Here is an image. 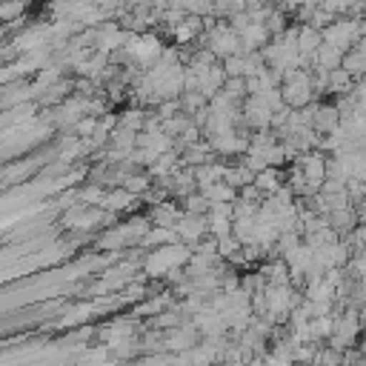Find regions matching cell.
I'll return each instance as SVG.
<instances>
[{"mask_svg":"<svg viewBox=\"0 0 366 366\" xmlns=\"http://www.w3.org/2000/svg\"><path fill=\"white\" fill-rule=\"evenodd\" d=\"M366 34V23L360 17H343V20H332L326 29H323V43L340 49L343 54L352 51V46Z\"/></svg>","mask_w":366,"mask_h":366,"instance_id":"6da1fadb","label":"cell"},{"mask_svg":"<svg viewBox=\"0 0 366 366\" xmlns=\"http://www.w3.org/2000/svg\"><path fill=\"white\" fill-rule=\"evenodd\" d=\"M312 97V83L306 71H292L289 74V86H286V100L292 106H303Z\"/></svg>","mask_w":366,"mask_h":366,"instance_id":"7a4b0ae2","label":"cell"},{"mask_svg":"<svg viewBox=\"0 0 366 366\" xmlns=\"http://www.w3.org/2000/svg\"><path fill=\"white\" fill-rule=\"evenodd\" d=\"M320 43H323V31L320 29H315V26H300L297 29V51H300V57H309V54L315 57Z\"/></svg>","mask_w":366,"mask_h":366,"instance_id":"3957f363","label":"cell"},{"mask_svg":"<svg viewBox=\"0 0 366 366\" xmlns=\"http://www.w3.org/2000/svg\"><path fill=\"white\" fill-rule=\"evenodd\" d=\"M315 66H317V69L332 71V69L343 66V51H340V49H335V46H329V43H320V49L315 51Z\"/></svg>","mask_w":366,"mask_h":366,"instance_id":"277c9868","label":"cell"},{"mask_svg":"<svg viewBox=\"0 0 366 366\" xmlns=\"http://www.w3.org/2000/svg\"><path fill=\"white\" fill-rule=\"evenodd\" d=\"M315 126H317L320 132H335V129L340 126V112H337L335 106L317 109V112H315Z\"/></svg>","mask_w":366,"mask_h":366,"instance_id":"5b68a950","label":"cell"},{"mask_svg":"<svg viewBox=\"0 0 366 366\" xmlns=\"http://www.w3.org/2000/svg\"><path fill=\"white\" fill-rule=\"evenodd\" d=\"M303 169H306V177L312 186H317L323 177H326V157L323 154H309L303 160Z\"/></svg>","mask_w":366,"mask_h":366,"instance_id":"8992f818","label":"cell"},{"mask_svg":"<svg viewBox=\"0 0 366 366\" xmlns=\"http://www.w3.org/2000/svg\"><path fill=\"white\" fill-rule=\"evenodd\" d=\"M329 92H343V94H349L352 92V74L343 69V66H337V69H332L329 71V86H326Z\"/></svg>","mask_w":366,"mask_h":366,"instance_id":"52a82bcc","label":"cell"},{"mask_svg":"<svg viewBox=\"0 0 366 366\" xmlns=\"http://www.w3.org/2000/svg\"><path fill=\"white\" fill-rule=\"evenodd\" d=\"M357 329H360L357 315H355V312H349V315L343 317V323H337V346H349V340H355Z\"/></svg>","mask_w":366,"mask_h":366,"instance_id":"ba28073f","label":"cell"}]
</instances>
